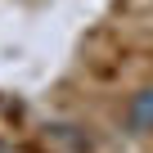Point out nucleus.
Returning a JSON list of instances; mask_svg holds the SVG:
<instances>
[{
	"label": "nucleus",
	"mask_w": 153,
	"mask_h": 153,
	"mask_svg": "<svg viewBox=\"0 0 153 153\" xmlns=\"http://www.w3.org/2000/svg\"><path fill=\"white\" fill-rule=\"evenodd\" d=\"M126 126H131L135 135H149V131H153V86L140 90V95L131 99V108H126Z\"/></svg>",
	"instance_id": "nucleus-1"
}]
</instances>
